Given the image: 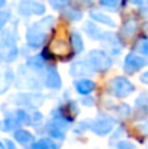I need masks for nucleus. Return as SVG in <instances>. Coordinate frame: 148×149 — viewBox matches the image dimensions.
<instances>
[{"label":"nucleus","mask_w":148,"mask_h":149,"mask_svg":"<svg viewBox=\"0 0 148 149\" xmlns=\"http://www.w3.org/2000/svg\"><path fill=\"white\" fill-rule=\"evenodd\" d=\"M42 118H43V116H42L39 113H33L31 114V122H33V123L34 122H41Z\"/></svg>","instance_id":"30"},{"label":"nucleus","mask_w":148,"mask_h":149,"mask_svg":"<svg viewBox=\"0 0 148 149\" xmlns=\"http://www.w3.org/2000/svg\"><path fill=\"white\" fill-rule=\"evenodd\" d=\"M135 113L138 114V119H143L148 116V98L146 95H140L138 100L135 101Z\"/></svg>","instance_id":"14"},{"label":"nucleus","mask_w":148,"mask_h":149,"mask_svg":"<svg viewBox=\"0 0 148 149\" xmlns=\"http://www.w3.org/2000/svg\"><path fill=\"white\" fill-rule=\"evenodd\" d=\"M15 98H12L13 103L16 105H21V106H25V107H38L39 105L43 103V95H39V94H20V95H13Z\"/></svg>","instance_id":"7"},{"label":"nucleus","mask_w":148,"mask_h":149,"mask_svg":"<svg viewBox=\"0 0 148 149\" xmlns=\"http://www.w3.org/2000/svg\"><path fill=\"white\" fill-rule=\"evenodd\" d=\"M113 128H114V119L108 115H101V114L92 122L91 126V130L98 136H105Z\"/></svg>","instance_id":"4"},{"label":"nucleus","mask_w":148,"mask_h":149,"mask_svg":"<svg viewBox=\"0 0 148 149\" xmlns=\"http://www.w3.org/2000/svg\"><path fill=\"white\" fill-rule=\"evenodd\" d=\"M84 31L88 34L89 38L96 39V41H104L109 33H105L102 29H100L96 24L93 22H85L84 25Z\"/></svg>","instance_id":"11"},{"label":"nucleus","mask_w":148,"mask_h":149,"mask_svg":"<svg viewBox=\"0 0 148 149\" xmlns=\"http://www.w3.org/2000/svg\"><path fill=\"white\" fill-rule=\"evenodd\" d=\"M5 3H7V1H5V0H0V9H1V8L5 5Z\"/></svg>","instance_id":"35"},{"label":"nucleus","mask_w":148,"mask_h":149,"mask_svg":"<svg viewBox=\"0 0 148 149\" xmlns=\"http://www.w3.org/2000/svg\"><path fill=\"white\" fill-rule=\"evenodd\" d=\"M62 16H64V17L68 18L70 21H79V20H81V17H83L80 10L75 9L73 7H67L64 10H62Z\"/></svg>","instance_id":"21"},{"label":"nucleus","mask_w":148,"mask_h":149,"mask_svg":"<svg viewBox=\"0 0 148 149\" xmlns=\"http://www.w3.org/2000/svg\"><path fill=\"white\" fill-rule=\"evenodd\" d=\"M52 22H54V18L51 16H47L39 22H34L31 26H29L26 31V41L31 49H37L43 45L47 37V30L52 28Z\"/></svg>","instance_id":"1"},{"label":"nucleus","mask_w":148,"mask_h":149,"mask_svg":"<svg viewBox=\"0 0 148 149\" xmlns=\"http://www.w3.org/2000/svg\"><path fill=\"white\" fill-rule=\"evenodd\" d=\"M71 46L73 49V52L80 54L84 49V43H83V38L77 31H72L71 33Z\"/></svg>","instance_id":"20"},{"label":"nucleus","mask_w":148,"mask_h":149,"mask_svg":"<svg viewBox=\"0 0 148 149\" xmlns=\"http://www.w3.org/2000/svg\"><path fill=\"white\" fill-rule=\"evenodd\" d=\"M43 74H45L43 76L45 86H47L49 89H54V90H58L62 88V80H60V76L58 73L57 68H54V67L46 68Z\"/></svg>","instance_id":"8"},{"label":"nucleus","mask_w":148,"mask_h":149,"mask_svg":"<svg viewBox=\"0 0 148 149\" xmlns=\"http://www.w3.org/2000/svg\"><path fill=\"white\" fill-rule=\"evenodd\" d=\"M3 147V144H1V143H0V148H1Z\"/></svg>","instance_id":"36"},{"label":"nucleus","mask_w":148,"mask_h":149,"mask_svg":"<svg viewBox=\"0 0 148 149\" xmlns=\"http://www.w3.org/2000/svg\"><path fill=\"white\" fill-rule=\"evenodd\" d=\"M148 64L147 59L138 54H128L127 56L125 58V63H123V70L127 74H133L138 71H140L142 68H144Z\"/></svg>","instance_id":"5"},{"label":"nucleus","mask_w":148,"mask_h":149,"mask_svg":"<svg viewBox=\"0 0 148 149\" xmlns=\"http://www.w3.org/2000/svg\"><path fill=\"white\" fill-rule=\"evenodd\" d=\"M21 124L16 120L13 116H7L5 119H3L0 122V130L4 132H9V131H13V130H17Z\"/></svg>","instance_id":"18"},{"label":"nucleus","mask_w":148,"mask_h":149,"mask_svg":"<svg viewBox=\"0 0 148 149\" xmlns=\"http://www.w3.org/2000/svg\"><path fill=\"white\" fill-rule=\"evenodd\" d=\"M13 81V72L10 68H5L3 72H0V94L8 90Z\"/></svg>","instance_id":"13"},{"label":"nucleus","mask_w":148,"mask_h":149,"mask_svg":"<svg viewBox=\"0 0 148 149\" xmlns=\"http://www.w3.org/2000/svg\"><path fill=\"white\" fill-rule=\"evenodd\" d=\"M31 147L37 148V149H51V148H57L58 145L50 139H39L38 141L34 143Z\"/></svg>","instance_id":"23"},{"label":"nucleus","mask_w":148,"mask_h":149,"mask_svg":"<svg viewBox=\"0 0 148 149\" xmlns=\"http://www.w3.org/2000/svg\"><path fill=\"white\" fill-rule=\"evenodd\" d=\"M26 65H28L31 71H36V72L42 71L45 68V58H43V55L41 54V55H36V56L29 58L28 64Z\"/></svg>","instance_id":"17"},{"label":"nucleus","mask_w":148,"mask_h":149,"mask_svg":"<svg viewBox=\"0 0 148 149\" xmlns=\"http://www.w3.org/2000/svg\"><path fill=\"white\" fill-rule=\"evenodd\" d=\"M138 52H140L142 55L144 56H148V39L147 38H143L138 42V47H136Z\"/></svg>","instance_id":"24"},{"label":"nucleus","mask_w":148,"mask_h":149,"mask_svg":"<svg viewBox=\"0 0 148 149\" xmlns=\"http://www.w3.org/2000/svg\"><path fill=\"white\" fill-rule=\"evenodd\" d=\"M10 18L9 10H1L0 9V30L5 26V24L8 22V20Z\"/></svg>","instance_id":"26"},{"label":"nucleus","mask_w":148,"mask_h":149,"mask_svg":"<svg viewBox=\"0 0 148 149\" xmlns=\"http://www.w3.org/2000/svg\"><path fill=\"white\" fill-rule=\"evenodd\" d=\"M91 18H93L96 22L102 24V25H106V26H110V28H114L115 26L114 20H113L110 16L105 15V13H102V12H98V10H92Z\"/></svg>","instance_id":"15"},{"label":"nucleus","mask_w":148,"mask_h":149,"mask_svg":"<svg viewBox=\"0 0 148 149\" xmlns=\"http://www.w3.org/2000/svg\"><path fill=\"white\" fill-rule=\"evenodd\" d=\"M139 131L144 135V136H148V122L147 123H143L139 126Z\"/></svg>","instance_id":"29"},{"label":"nucleus","mask_w":148,"mask_h":149,"mask_svg":"<svg viewBox=\"0 0 148 149\" xmlns=\"http://www.w3.org/2000/svg\"><path fill=\"white\" fill-rule=\"evenodd\" d=\"M98 1L101 3V5H104V7H106V8H110V9L117 8L118 4H119V0H98Z\"/></svg>","instance_id":"27"},{"label":"nucleus","mask_w":148,"mask_h":149,"mask_svg":"<svg viewBox=\"0 0 148 149\" xmlns=\"http://www.w3.org/2000/svg\"><path fill=\"white\" fill-rule=\"evenodd\" d=\"M87 62L94 72H105L112 67V58L101 50H92L87 56Z\"/></svg>","instance_id":"2"},{"label":"nucleus","mask_w":148,"mask_h":149,"mask_svg":"<svg viewBox=\"0 0 148 149\" xmlns=\"http://www.w3.org/2000/svg\"><path fill=\"white\" fill-rule=\"evenodd\" d=\"M18 12L22 16L43 15L45 5L37 0H21L20 5H18Z\"/></svg>","instance_id":"6"},{"label":"nucleus","mask_w":148,"mask_h":149,"mask_svg":"<svg viewBox=\"0 0 148 149\" xmlns=\"http://www.w3.org/2000/svg\"><path fill=\"white\" fill-rule=\"evenodd\" d=\"M10 116H13L20 124H31L33 123V122H31V115H29V114L26 113L25 110H22V109L15 110Z\"/></svg>","instance_id":"19"},{"label":"nucleus","mask_w":148,"mask_h":149,"mask_svg":"<svg viewBox=\"0 0 148 149\" xmlns=\"http://www.w3.org/2000/svg\"><path fill=\"white\" fill-rule=\"evenodd\" d=\"M117 114L119 118H127L130 115V106L128 105H121L117 109Z\"/></svg>","instance_id":"25"},{"label":"nucleus","mask_w":148,"mask_h":149,"mask_svg":"<svg viewBox=\"0 0 148 149\" xmlns=\"http://www.w3.org/2000/svg\"><path fill=\"white\" fill-rule=\"evenodd\" d=\"M15 140L17 143H20L21 145H29V144L33 145L34 136L26 130H17L15 132Z\"/></svg>","instance_id":"16"},{"label":"nucleus","mask_w":148,"mask_h":149,"mask_svg":"<svg viewBox=\"0 0 148 149\" xmlns=\"http://www.w3.org/2000/svg\"><path fill=\"white\" fill-rule=\"evenodd\" d=\"M92 72H94L92 70V67L89 65V63L87 60H79L75 62L70 68V73L73 77H81V76H88Z\"/></svg>","instance_id":"10"},{"label":"nucleus","mask_w":148,"mask_h":149,"mask_svg":"<svg viewBox=\"0 0 148 149\" xmlns=\"http://www.w3.org/2000/svg\"><path fill=\"white\" fill-rule=\"evenodd\" d=\"M50 5H51L54 9H60L62 7H64L68 3V0H49Z\"/></svg>","instance_id":"28"},{"label":"nucleus","mask_w":148,"mask_h":149,"mask_svg":"<svg viewBox=\"0 0 148 149\" xmlns=\"http://www.w3.org/2000/svg\"><path fill=\"white\" fill-rule=\"evenodd\" d=\"M147 3H148V0H147Z\"/></svg>","instance_id":"37"},{"label":"nucleus","mask_w":148,"mask_h":149,"mask_svg":"<svg viewBox=\"0 0 148 149\" xmlns=\"http://www.w3.org/2000/svg\"><path fill=\"white\" fill-rule=\"evenodd\" d=\"M136 31V21L135 20H128L125 22V25H123V29H122V33L125 37H131L134 36Z\"/></svg>","instance_id":"22"},{"label":"nucleus","mask_w":148,"mask_h":149,"mask_svg":"<svg viewBox=\"0 0 148 149\" xmlns=\"http://www.w3.org/2000/svg\"><path fill=\"white\" fill-rule=\"evenodd\" d=\"M75 89L77 90V93H80L81 95H87L96 89V85H94V82L91 81V80L83 79V80H79V81L75 82Z\"/></svg>","instance_id":"12"},{"label":"nucleus","mask_w":148,"mask_h":149,"mask_svg":"<svg viewBox=\"0 0 148 149\" xmlns=\"http://www.w3.org/2000/svg\"><path fill=\"white\" fill-rule=\"evenodd\" d=\"M18 88H30V89H38L42 86V82L38 80L37 76H31L30 73L26 74L24 70L20 68V80L17 81Z\"/></svg>","instance_id":"9"},{"label":"nucleus","mask_w":148,"mask_h":149,"mask_svg":"<svg viewBox=\"0 0 148 149\" xmlns=\"http://www.w3.org/2000/svg\"><path fill=\"white\" fill-rule=\"evenodd\" d=\"M117 147L118 148H134V144H131V143H128V141H122V143H119V144H117Z\"/></svg>","instance_id":"31"},{"label":"nucleus","mask_w":148,"mask_h":149,"mask_svg":"<svg viewBox=\"0 0 148 149\" xmlns=\"http://www.w3.org/2000/svg\"><path fill=\"white\" fill-rule=\"evenodd\" d=\"M109 90L114 97L125 98V97H127V95H130L131 93L135 90V88H134V85L131 84L126 77L118 76V77H114V79L110 81Z\"/></svg>","instance_id":"3"},{"label":"nucleus","mask_w":148,"mask_h":149,"mask_svg":"<svg viewBox=\"0 0 148 149\" xmlns=\"http://www.w3.org/2000/svg\"><path fill=\"white\" fill-rule=\"evenodd\" d=\"M140 80H142V82H144V84H148V71L142 74V76H140Z\"/></svg>","instance_id":"33"},{"label":"nucleus","mask_w":148,"mask_h":149,"mask_svg":"<svg viewBox=\"0 0 148 149\" xmlns=\"http://www.w3.org/2000/svg\"><path fill=\"white\" fill-rule=\"evenodd\" d=\"M91 1H92V0H75V3H80V4H83L84 7L91 5Z\"/></svg>","instance_id":"32"},{"label":"nucleus","mask_w":148,"mask_h":149,"mask_svg":"<svg viewBox=\"0 0 148 149\" xmlns=\"http://www.w3.org/2000/svg\"><path fill=\"white\" fill-rule=\"evenodd\" d=\"M143 1L144 0H130L131 4H135V5H142L143 4Z\"/></svg>","instance_id":"34"}]
</instances>
